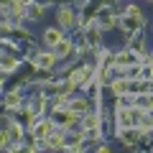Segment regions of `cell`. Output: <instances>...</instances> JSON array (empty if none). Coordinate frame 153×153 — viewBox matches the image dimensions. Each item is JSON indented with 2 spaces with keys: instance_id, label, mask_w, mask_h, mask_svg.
Returning <instances> with one entry per match:
<instances>
[{
  "instance_id": "6",
  "label": "cell",
  "mask_w": 153,
  "mask_h": 153,
  "mask_svg": "<svg viewBox=\"0 0 153 153\" xmlns=\"http://www.w3.org/2000/svg\"><path fill=\"white\" fill-rule=\"evenodd\" d=\"M49 133H51V120H38V123H36V128L31 130V135L41 140V138H46Z\"/></svg>"
},
{
  "instance_id": "2",
  "label": "cell",
  "mask_w": 153,
  "mask_h": 153,
  "mask_svg": "<svg viewBox=\"0 0 153 153\" xmlns=\"http://www.w3.org/2000/svg\"><path fill=\"white\" fill-rule=\"evenodd\" d=\"M54 61H56V54H51V51H38L33 56V66L36 69H51Z\"/></svg>"
},
{
  "instance_id": "5",
  "label": "cell",
  "mask_w": 153,
  "mask_h": 153,
  "mask_svg": "<svg viewBox=\"0 0 153 153\" xmlns=\"http://www.w3.org/2000/svg\"><path fill=\"white\" fill-rule=\"evenodd\" d=\"M59 41H61V28H46V31H44V44L46 46L54 49Z\"/></svg>"
},
{
  "instance_id": "15",
  "label": "cell",
  "mask_w": 153,
  "mask_h": 153,
  "mask_svg": "<svg viewBox=\"0 0 153 153\" xmlns=\"http://www.w3.org/2000/svg\"><path fill=\"white\" fill-rule=\"evenodd\" d=\"M0 89H3V82H0Z\"/></svg>"
},
{
  "instance_id": "14",
  "label": "cell",
  "mask_w": 153,
  "mask_h": 153,
  "mask_svg": "<svg viewBox=\"0 0 153 153\" xmlns=\"http://www.w3.org/2000/svg\"><path fill=\"white\" fill-rule=\"evenodd\" d=\"M8 140H10V133H8V130H0V148H5Z\"/></svg>"
},
{
  "instance_id": "13",
  "label": "cell",
  "mask_w": 153,
  "mask_h": 153,
  "mask_svg": "<svg viewBox=\"0 0 153 153\" xmlns=\"http://www.w3.org/2000/svg\"><path fill=\"white\" fill-rule=\"evenodd\" d=\"M26 13L31 18H41V5H36V3H28L26 5Z\"/></svg>"
},
{
  "instance_id": "11",
  "label": "cell",
  "mask_w": 153,
  "mask_h": 153,
  "mask_svg": "<svg viewBox=\"0 0 153 153\" xmlns=\"http://www.w3.org/2000/svg\"><path fill=\"white\" fill-rule=\"evenodd\" d=\"M82 138H84V133H74V135H71V133H69V135H64V143H66V146H79V143H82Z\"/></svg>"
},
{
  "instance_id": "12",
  "label": "cell",
  "mask_w": 153,
  "mask_h": 153,
  "mask_svg": "<svg viewBox=\"0 0 153 153\" xmlns=\"http://www.w3.org/2000/svg\"><path fill=\"white\" fill-rule=\"evenodd\" d=\"M18 105H21V94H18V92H10V94L5 97V107H13V110H16Z\"/></svg>"
},
{
  "instance_id": "1",
  "label": "cell",
  "mask_w": 153,
  "mask_h": 153,
  "mask_svg": "<svg viewBox=\"0 0 153 153\" xmlns=\"http://www.w3.org/2000/svg\"><path fill=\"white\" fill-rule=\"evenodd\" d=\"M120 26H123V31H130V33H135L138 28L143 26V13H140V8L130 5V8L125 10V16L120 18Z\"/></svg>"
},
{
  "instance_id": "7",
  "label": "cell",
  "mask_w": 153,
  "mask_h": 153,
  "mask_svg": "<svg viewBox=\"0 0 153 153\" xmlns=\"http://www.w3.org/2000/svg\"><path fill=\"white\" fill-rule=\"evenodd\" d=\"M66 107H69L71 112H76V115H84V112L89 110V102L79 97V100H69V102H66Z\"/></svg>"
},
{
  "instance_id": "8",
  "label": "cell",
  "mask_w": 153,
  "mask_h": 153,
  "mask_svg": "<svg viewBox=\"0 0 153 153\" xmlns=\"http://www.w3.org/2000/svg\"><path fill=\"white\" fill-rule=\"evenodd\" d=\"M64 135H66V133H61V130L49 133V135H46V146H51V148H59V146H64Z\"/></svg>"
},
{
  "instance_id": "4",
  "label": "cell",
  "mask_w": 153,
  "mask_h": 153,
  "mask_svg": "<svg viewBox=\"0 0 153 153\" xmlns=\"http://www.w3.org/2000/svg\"><path fill=\"white\" fill-rule=\"evenodd\" d=\"M135 59L138 56L133 54V51H120V54L112 56V64L115 66H130V64H135Z\"/></svg>"
},
{
  "instance_id": "10",
  "label": "cell",
  "mask_w": 153,
  "mask_h": 153,
  "mask_svg": "<svg viewBox=\"0 0 153 153\" xmlns=\"http://www.w3.org/2000/svg\"><path fill=\"white\" fill-rule=\"evenodd\" d=\"M54 54H56V56H69V54H71V44H69V41H64V38H61L59 44L54 46Z\"/></svg>"
},
{
  "instance_id": "9",
  "label": "cell",
  "mask_w": 153,
  "mask_h": 153,
  "mask_svg": "<svg viewBox=\"0 0 153 153\" xmlns=\"http://www.w3.org/2000/svg\"><path fill=\"white\" fill-rule=\"evenodd\" d=\"M16 66H18L16 56H10V54H3V56H0V69H3V71H10V69H16Z\"/></svg>"
},
{
  "instance_id": "3",
  "label": "cell",
  "mask_w": 153,
  "mask_h": 153,
  "mask_svg": "<svg viewBox=\"0 0 153 153\" xmlns=\"http://www.w3.org/2000/svg\"><path fill=\"white\" fill-rule=\"evenodd\" d=\"M56 16H59V26H61V28H71V26L76 23V16H74L71 8H59Z\"/></svg>"
}]
</instances>
